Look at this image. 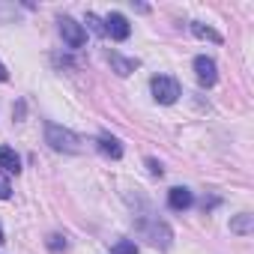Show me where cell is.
I'll list each match as a JSON object with an SVG mask.
<instances>
[{"instance_id":"6da1fadb","label":"cell","mask_w":254,"mask_h":254,"mask_svg":"<svg viewBox=\"0 0 254 254\" xmlns=\"http://www.w3.org/2000/svg\"><path fill=\"white\" fill-rule=\"evenodd\" d=\"M45 141H48L51 150H57V153H78V150H81V138H78L75 132L63 129V126H57V123H48V126H45Z\"/></svg>"},{"instance_id":"7a4b0ae2","label":"cell","mask_w":254,"mask_h":254,"mask_svg":"<svg viewBox=\"0 0 254 254\" xmlns=\"http://www.w3.org/2000/svg\"><path fill=\"white\" fill-rule=\"evenodd\" d=\"M150 90H153L156 102H162V105H174V102L180 99V84H177V78H171V75H156V78L150 81Z\"/></svg>"},{"instance_id":"3957f363","label":"cell","mask_w":254,"mask_h":254,"mask_svg":"<svg viewBox=\"0 0 254 254\" xmlns=\"http://www.w3.org/2000/svg\"><path fill=\"white\" fill-rule=\"evenodd\" d=\"M102 27H105V36H111V39H129V33H132V24H129V18H126L123 12H111L105 21H102Z\"/></svg>"},{"instance_id":"277c9868","label":"cell","mask_w":254,"mask_h":254,"mask_svg":"<svg viewBox=\"0 0 254 254\" xmlns=\"http://www.w3.org/2000/svg\"><path fill=\"white\" fill-rule=\"evenodd\" d=\"M60 36L69 48H84V42H87V30L75 18H60Z\"/></svg>"},{"instance_id":"5b68a950","label":"cell","mask_w":254,"mask_h":254,"mask_svg":"<svg viewBox=\"0 0 254 254\" xmlns=\"http://www.w3.org/2000/svg\"><path fill=\"white\" fill-rule=\"evenodd\" d=\"M194 72H197V81H200L203 87H212V84L218 81V66H215V60L206 57V54L194 57Z\"/></svg>"},{"instance_id":"8992f818","label":"cell","mask_w":254,"mask_h":254,"mask_svg":"<svg viewBox=\"0 0 254 254\" xmlns=\"http://www.w3.org/2000/svg\"><path fill=\"white\" fill-rule=\"evenodd\" d=\"M191 203H194V194H191L189 189L177 186V189H171V191H168V206H171V209H177V212H186Z\"/></svg>"},{"instance_id":"52a82bcc","label":"cell","mask_w":254,"mask_h":254,"mask_svg":"<svg viewBox=\"0 0 254 254\" xmlns=\"http://www.w3.org/2000/svg\"><path fill=\"white\" fill-rule=\"evenodd\" d=\"M108 60H111L114 72H117V75H123V78H126V75H132V72L138 69V60H126V57H120L117 51H111V54H108Z\"/></svg>"},{"instance_id":"ba28073f","label":"cell","mask_w":254,"mask_h":254,"mask_svg":"<svg viewBox=\"0 0 254 254\" xmlns=\"http://www.w3.org/2000/svg\"><path fill=\"white\" fill-rule=\"evenodd\" d=\"M0 168H3L6 174H18V171H21V159L15 156V150L0 147Z\"/></svg>"},{"instance_id":"9c48e42d","label":"cell","mask_w":254,"mask_h":254,"mask_svg":"<svg viewBox=\"0 0 254 254\" xmlns=\"http://www.w3.org/2000/svg\"><path fill=\"white\" fill-rule=\"evenodd\" d=\"M99 150L105 153V156H111V159H120L123 156V147H120V141L117 138H111V135H99Z\"/></svg>"},{"instance_id":"30bf717a","label":"cell","mask_w":254,"mask_h":254,"mask_svg":"<svg viewBox=\"0 0 254 254\" xmlns=\"http://www.w3.org/2000/svg\"><path fill=\"white\" fill-rule=\"evenodd\" d=\"M191 33L200 39H209V42H221V33H215L212 27H203L200 21H191Z\"/></svg>"},{"instance_id":"8fae6325","label":"cell","mask_w":254,"mask_h":254,"mask_svg":"<svg viewBox=\"0 0 254 254\" xmlns=\"http://www.w3.org/2000/svg\"><path fill=\"white\" fill-rule=\"evenodd\" d=\"M230 230H233V233H251V215L242 212L236 221H230Z\"/></svg>"},{"instance_id":"7c38bea8","label":"cell","mask_w":254,"mask_h":254,"mask_svg":"<svg viewBox=\"0 0 254 254\" xmlns=\"http://www.w3.org/2000/svg\"><path fill=\"white\" fill-rule=\"evenodd\" d=\"M114 254H138L135 239H123V242H117V245H114Z\"/></svg>"},{"instance_id":"4fadbf2b","label":"cell","mask_w":254,"mask_h":254,"mask_svg":"<svg viewBox=\"0 0 254 254\" xmlns=\"http://www.w3.org/2000/svg\"><path fill=\"white\" fill-rule=\"evenodd\" d=\"M9 194H12L9 183H6V180H0V200H9Z\"/></svg>"},{"instance_id":"5bb4252c","label":"cell","mask_w":254,"mask_h":254,"mask_svg":"<svg viewBox=\"0 0 254 254\" xmlns=\"http://www.w3.org/2000/svg\"><path fill=\"white\" fill-rule=\"evenodd\" d=\"M48 245H51V248L57 251V248H66V239L60 242V236H51V239H48Z\"/></svg>"},{"instance_id":"9a60e30c","label":"cell","mask_w":254,"mask_h":254,"mask_svg":"<svg viewBox=\"0 0 254 254\" xmlns=\"http://www.w3.org/2000/svg\"><path fill=\"white\" fill-rule=\"evenodd\" d=\"M147 165H150V171H153V174H159V177H162V165H159V162H153V159H150Z\"/></svg>"},{"instance_id":"2e32d148","label":"cell","mask_w":254,"mask_h":254,"mask_svg":"<svg viewBox=\"0 0 254 254\" xmlns=\"http://www.w3.org/2000/svg\"><path fill=\"white\" fill-rule=\"evenodd\" d=\"M0 81H9V72H6V66L0 63Z\"/></svg>"},{"instance_id":"e0dca14e","label":"cell","mask_w":254,"mask_h":254,"mask_svg":"<svg viewBox=\"0 0 254 254\" xmlns=\"http://www.w3.org/2000/svg\"><path fill=\"white\" fill-rule=\"evenodd\" d=\"M0 242H3V230H0Z\"/></svg>"}]
</instances>
